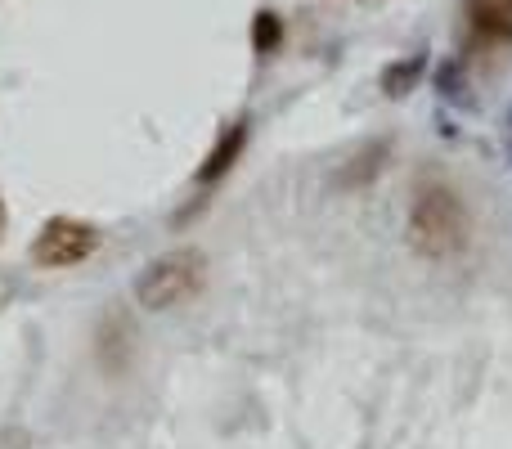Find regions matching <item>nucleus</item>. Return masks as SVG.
<instances>
[{
	"instance_id": "obj_1",
	"label": "nucleus",
	"mask_w": 512,
	"mask_h": 449,
	"mask_svg": "<svg viewBox=\"0 0 512 449\" xmlns=\"http://www.w3.org/2000/svg\"><path fill=\"white\" fill-rule=\"evenodd\" d=\"M409 247L423 261H454L472 247V212L459 189L445 180H423L409 207Z\"/></svg>"
},
{
	"instance_id": "obj_2",
	"label": "nucleus",
	"mask_w": 512,
	"mask_h": 449,
	"mask_svg": "<svg viewBox=\"0 0 512 449\" xmlns=\"http://www.w3.org/2000/svg\"><path fill=\"white\" fill-rule=\"evenodd\" d=\"M207 279V252L203 247H171L153 256L135 279V306L140 310H171L189 301Z\"/></svg>"
},
{
	"instance_id": "obj_3",
	"label": "nucleus",
	"mask_w": 512,
	"mask_h": 449,
	"mask_svg": "<svg viewBox=\"0 0 512 449\" xmlns=\"http://www.w3.org/2000/svg\"><path fill=\"white\" fill-rule=\"evenodd\" d=\"M99 243H104V234H99L90 221L54 216V221H45L41 229H36L27 256H32L36 270H72V265L90 261V256L99 252Z\"/></svg>"
},
{
	"instance_id": "obj_4",
	"label": "nucleus",
	"mask_w": 512,
	"mask_h": 449,
	"mask_svg": "<svg viewBox=\"0 0 512 449\" xmlns=\"http://www.w3.org/2000/svg\"><path fill=\"white\" fill-rule=\"evenodd\" d=\"M243 149H248V122H234V126H225V131L216 135L212 153H207V158H203V167H198V185H203V189L221 185V180L234 171V162L243 158Z\"/></svg>"
},
{
	"instance_id": "obj_5",
	"label": "nucleus",
	"mask_w": 512,
	"mask_h": 449,
	"mask_svg": "<svg viewBox=\"0 0 512 449\" xmlns=\"http://www.w3.org/2000/svg\"><path fill=\"white\" fill-rule=\"evenodd\" d=\"M468 18L481 41H512V0H468Z\"/></svg>"
},
{
	"instance_id": "obj_6",
	"label": "nucleus",
	"mask_w": 512,
	"mask_h": 449,
	"mask_svg": "<svg viewBox=\"0 0 512 449\" xmlns=\"http://www.w3.org/2000/svg\"><path fill=\"white\" fill-rule=\"evenodd\" d=\"M423 77V54H414V59H400L391 63L387 72H382V90H387L391 99H400L405 90H414V81Z\"/></svg>"
},
{
	"instance_id": "obj_7",
	"label": "nucleus",
	"mask_w": 512,
	"mask_h": 449,
	"mask_svg": "<svg viewBox=\"0 0 512 449\" xmlns=\"http://www.w3.org/2000/svg\"><path fill=\"white\" fill-rule=\"evenodd\" d=\"M283 41V23L279 14H270V9H261V14L252 18V50L256 54H274Z\"/></svg>"
},
{
	"instance_id": "obj_8",
	"label": "nucleus",
	"mask_w": 512,
	"mask_h": 449,
	"mask_svg": "<svg viewBox=\"0 0 512 449\" xmlns=\"http://www.w3.org/2000/svg\"><path fill=\"white\" fill-rule=\"evenodd\" d=\"M5 229H9V212H5V198H0V238H5Z\"/></svg>"
}]
</instances>
